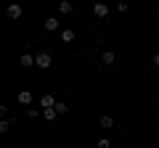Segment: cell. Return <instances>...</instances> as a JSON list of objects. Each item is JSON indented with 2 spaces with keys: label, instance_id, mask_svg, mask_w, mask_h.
<instances>
[{
  "label": "cell",
  "instance_id": "14",
  "mask_svg": "<svg viewBox=\"0 0 159 148\" xmlns=\"http://www.w3.org/2000/svg\"><path fill=\"white\" fill-rule=\"evenodd\" d=\"M8 130H11V122L3 119V122H0V132H8Z\"/></svg>",
  "mask_w": 159,
  "mask_h": 148
},
{
  "label": "cell",
  "instance_id": "13",
  "mask_svg": "<svg viewBox=\"0 0 159 148\" xmlns=\"http://www.w3.org/2000/svg\"><path fill=\"white\" fill-rule=\"evenodd\" d=\"M66 111H69V106H66V103H61V101H58V103H56V114H66Z\"/></svg>",
  "mask_w": 159,
  "mask_h": 148
},
{
  "label": "cell",
  "instance_id": "6",
  "mask_svg": "<svg viewBox=\"0 0 159 148\" xmlns=\"http://www.w3.org/2000/svg\"><path fill=\"white\" fill-rule=\"evenodd\" d=\"M43 24H45V29H48V32H56V29H58V19H56V16H48Z\"/></svg>",
  "mask_w": 159,
  "mask_h": 148
},
{
  "label": "cell",
  "instance_id": "1",
  "mask_svg": "<svg viewBox=\"0 0 159 148\" xmlns=\"http://www.w3.org/2000/svg\"><path fill=\"white\" fill-rule=\"evenodd\" d=\"M34 66H37V69H48V66H51V53H37Z\"/></svg>",
  "mask_w": 159,
  "mask_h": 148
},
{
  "label": "cell",
  "instance_id": "12",
  "mask_svg": "<svg viewBox=\"0 0 159 148\" xmlns=\"http://www.w3.org/2000/svg\"><path fill=\"white\" fill-rule=\"evenodd\" d=\"M101 127H114V119H111L109 114H103V116H101Z\"/></svg>",
  "mask_w": 159,
  "mask_h": 148
},
{
  "label": "cell",
  "instance_id": "3",
  "mask_svg": "<svg viewBox=\"0 0 159 148\" xmlns=\"http://www.w3.org/2000/svg\"><path fill=\"white\" fill-rule=\"evenodd\" d=\"M93 13H96L98 19H103L109 13V6H106V3H96V6H93Z\"/></svg>",
  "mask_w": 159,
  "mask_h": 148
},
{
  "label": "cell",
  "instance_id": "4",
  "mask_svg": "<svg viewBox=\"0 0 159 148\" xmlns=\"http://www.w3.org/2000/svg\"><path fill=\"white\" fill-rule=\"evenodd\" d=\"M34 61H37V58H34V56H29V53H21V58H19V63H21L24 69H29V66H34Z\"/></svg>",
  "mask_w": 159,
  "mask_h": 148
},
{
  "label": "cell",
  "instance_id": "15",
  "mask_svg": "<svg viewBox=\"0 0 159 148\" xmlns=\"http://www.w3.org/2000/svg\"><path fill=\"white\" fill-rule=\"evenodd\" d=\"M98 148H111V143H109L106 137H101V140H98Z\"/></svg>",
  "mask_w": 159,
  "mask_h": 148
},
{
  "label": "cell",
  "instance_id": "10",
  "mask_svg": "<svg viewBox=\"0 0 159 148\" xmlns=\"http://www.w3.org/2000/svg\"><path fill=\"white\" fill-rule=\"evenodd\" d=\"M61 40L64 42H72L74 40V29H64V32H61Z\"/></svg>",
  "mask_w": 159,
  "mask_h": 148
},
{
  "label": "cell",
  "instance_id": "8",
  "mask_svg": "<svg viewBox=\"0 0 159 148\" xmlns=\"http://www.w3.org/2000/svg\"><path fill=\"white\" fill-rule=\"evenodd\" d=\"M114 58H117V56H114L111 50H106V53H103V56H101V61L106 63V66H111V63H114Z\"/></svg>",
  "mask_w": 159,
  "mask_h": 148
},
{
  "label": "cell",
  "instance_id": "7",
  "mask_svg": "<svg viewBox=\"0 0 159 148\" xmlns=\"http://www.w3.org/2000/svg\"><path fill=\"white\" fill-rule=\"evenodd\" d=\"M21 6H8V16H11V19H21Z\"/></svg>",
  "mask_w": 159,
  "mask_h": 148
},
{
  "label": "cell",
  "instance_id": "9",
  "mask_svg": "<svg viewBox=\"0 0 159 148\" xmlns=\"http://www.w3.org/2000/svg\"><path fill=\"white\" fill-rule=\"evenodd\" d=\"M58 11L61 13H72V3H69V0H61V3H58Z\"/></svg>",
  "mask_w": 159,
  "mask_h": 148
},
{
  "label": "cell",
  "instance_id": "11",
  "mask_svg": "<svg viewBox=\"0 0 159 148\" xmlns=\"http://www.w3.org/2000/svg\"><path fill=\"white\" fill-rule=\"evenodd\" d=\"M43 116H45L48 122H53L56 119V108H43Z\"/></svg>",
  "mask_w": 159,
  "mask_h": 148
},
{
  "label": "cell",
  "instance_id": "17",
  "mask_svg": "<svg viewBox=\"0 0 159 148\" xmlns=\"http://www.w3.org/2000/svg\"><path fill=\"white\" fill-rule=\"evenodd\" d=\"M154 66L159 69V53H154Z\"/></svg>",
  "mask_w": 159,
  "mask_h": 148
},
{
  "label": "cell",
  "instance_id": "5",
  "mask_svg": "<svg viewBox=\"0 0 159 148\" xmlns=\"http://www.w3.org/2000/svg\"><path fill=\"white\" fill-rule=\"evenodd\" d=\"M16 101L21 103V106H29V103H32V93H29V90H21V93L16 95Z\"/></svg>",
  "mask_w": 159,
  "mask_h": 148
},
{
  "label": "cell",
  "instance_id": "2",
  "mask_svg": "<svg viewBox=\"0 0 159 148\" xmlns=\"http://www.w3.org/2000/svg\"><path fill=\"white\" fill-rule=\"evenodd\" d=\"M56 98H53V95H43V98H40V106H43V108H56Z\"/></svg>",
  "mask_w": 159,
  "mask_h": 148
},
{
  "label": "cell",
  "instance_id": "16",
  "mask_svg": "<svg viewBox=\"0 0 159 148\" xmlns=\"http://www.w3.org/2000/svg\"><path fill=\"white\" fill-rule=\"evenodd\" d=\"M117 11H119V13H125V11H127V3H122V0H119V3H117Z\"/></svg>",
  "mask_w": 159,
  "mask_h": 148
}]
</instances>
